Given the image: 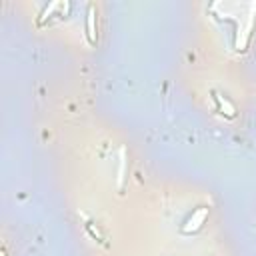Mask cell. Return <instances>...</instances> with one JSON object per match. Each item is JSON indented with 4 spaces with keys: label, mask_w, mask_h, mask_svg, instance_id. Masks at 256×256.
<instances>
[{
    "label": "cell",
    "mask_w": 256,
    "mask_h": 256,
    "mask_svg": "<svg viewBox=\"0 0 256 256\" xmlns=\"http://www.w3.org/2000/svg\"><path fill=\"white\" fill-rule=\"evenodd\" d=\"M206 218H208V208H198V210H194L192 216L184 222V226H182V232H186V234L196 232V230L204 224Z\"/></svg>",
    "instance_id": "obj_1"
},
{
    "label": "cell",
    "mask_w": 256,
    "mask_h": 256,
    "mask_svg": "<svg viewBox=\"0 0 256 256\" xmlns=\"http://www.w3.org/2000/svg\"><path fill=\"white\" fill-rule=\"evenodd\" d=\"M94 6H88V14H86V34L88 40L94 44L96 42V22H94Z\"/></svg>",
    "instance_id": "obj_2"
},
{
    "label": "cell",
    "mask_w": 256,
    "mask_h": 256,
    "mask_svg": "<svg viewBox=\"0 0 256 256\" xmlns=\"http://www.w3.org/2000/svg\"><path fill=\"white\" fill-rule=\"evenodd\" d=\"M216 100H218V104H220L222 110H226V116L232 118V116H234V106H232L228 100H224L222 96H218V94H216Z\"/></svg>",
    "instance_id": "obj_3"
},
{
    "label": "cell",
    "mask_w": 256,
    "mask_h": 256,
    "mask_svg": "<svg viewBox=\"0 0 256 256\" xmlns=\"http://www.w3.org/2000/svg\"><path fill=\"white\" fill-rule=\"evenodd\" d=\"M124 178V150H120V170H118V184H122Z\"/></svg>",
    "instance_id": "obj_4"
}]
</instances>
